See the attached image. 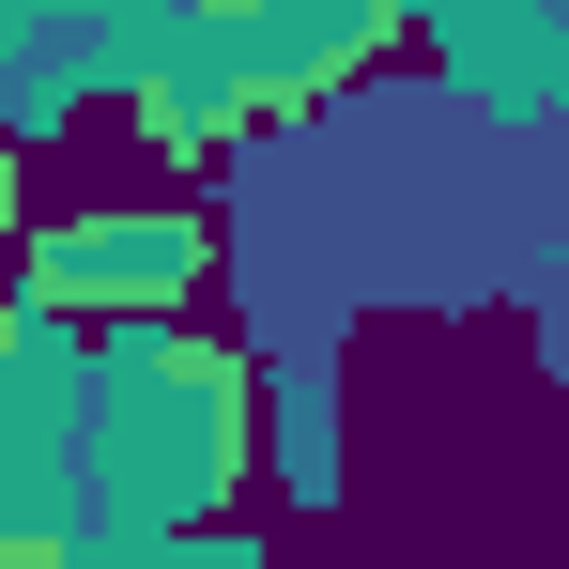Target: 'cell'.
Masks as SVG:
<instances>
[{"label": "cell", "mask_w": 569, "mask_h": 569, "mask_svg": "<svg viewBox=\"0 0 569 569\" xmlns=\"http://www.w3.org/2000/svg\"><path fill=\"white\" fill-rule=\"evenodd\" d=\"M400 16H416V0H186V16L139 47L123 108H139L154 154H231L247 123L323 108L339 78H370Z\"/></svg>", "instance_id": "2"}, {"label": "cell", "mask_w": 569, "mask_h": 569, "mask_svg": "<svg viewBox=\"0 0 569 569\" xmlns=\"http://www.w3.org/2000/svg\"><path fill=\"white\" fill-rule=\"evenodd\" d=\"M247 492V355L186 339V308H62L0 323V555H170L200 508Z\"/></svg>", "instance_id": "1"}, {"label": "cell", "mask_w": 569, "mask_h": 569, "mask_svg": "<svg viewBox=\"0 0 569 569\" xmlns=\"http://www.w3.org/2000/svg\"><path fill=\"white\" fill-rule=\"evenodd\" d=\"M170 16L186 0H0V31H16V139H47L78 93H123Z\"/></svg>", "instance_id": "4"}, {"label": "cell", "mask_w": 569, "mask_h": 569, "mask_svg": "<svg viewBox=\"0 0 569 569\" xmlns=\"http://www.w3.org/2000/svg\"><path fill=\"white\" fill-rule=\"evenodd\" d=\"M200 278H216V231H200L186 200H108V216H47L16 292H62V308L123 323V308H186Z\"/></svg>", "instance_id": "3"}]
</instances>
